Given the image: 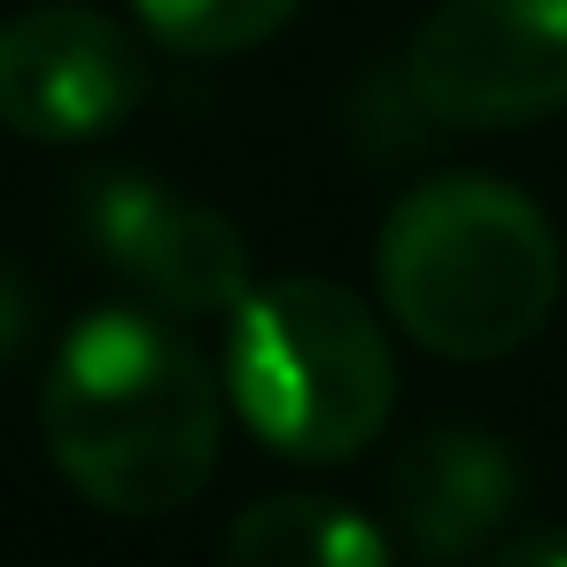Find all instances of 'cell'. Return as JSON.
Returning <instances> with one entry per match:
<instances>
[{
    "instance_id": "obj_5",
    "label": "cell",
    "mask_w": 567,
    "mask_h": 567,
    "mask_svg": "<svg viewBox=\"0 0 567 567\" xmlns=\"http://www.w3.org/2000/svg\"><path fill=\"white\" fill-rule=\"evenodd\" d=\"M148 94L141 40L94 0H40L0 24V125L17 141H102Z\"/></svg>"
},
{
    "instance_id": "obj_4",
    "label": "cell",
    "mask_w": 567,
    "mask_h": 567,
    "mask_svg": "<svg viewBox=\"0 0 567 567\" xmlns=\"http://www.w3.org/2000/svg\"><path fill=\"white\" fill-rule=\"evenodd\" d=\"M435 125L513 133L567 110V0H435L404 48Z\"/></svg>"
},
{
    "instance_id": "obj_1",
    "label": "cell",
    "mask_w": 567,
    "mask_h": 567,
    "mask_svg": "<svg viewBox=\"0 0 567 567\" xmlns=\"http://www.w3.org/2000/svg\"><path fill=\"white\" fill-rule=\"evenodd\" d=\"M40 435L86 505L117 520H164L218 474L226 389L172 319L86 311L48 365Z\"/></svg>"
},
{
    "instance_id": "obj_10",
    "label": "cell",
    "mask_w": 567,
    "mask_h": 567,
    "mask_svg": "<svg viewBox=\"0 0 567 567\" xmlns=\"http://www.w3.org/2000/svg\"><path fill=\"white\" fill-rule=\"evenodd\" d=\"M24 334H32V296H24V280L9 265H0V358H17Z\"/></svg>"
},
{
    "instance_id": "obj_2",
    "label": "cell",
    "mask_w": 567,
    "mask_h": 567,
    "mask_svg": "<svg viewBox=\"0 0 567 567\" xmlns=\"http://www.w3.org/2000/svg\"><path fill=\"white\" fill-rule=\"evenodd\" d=\"M373 280H381V311L420 350L482 365L544 334L559 303V241L520 187L451 172L412 187L381 218Z\"/></svg>"
},
{
    "instance_id": "obj_9",
    "label": "cell",
    "mask_w": 567,
    "mask_h": 567,
    "mask_svg": "<svg viewBox=\"0 0 567 567\" xmlns=\"http://www.w3.org/2000/svg\"><path fill=\"white\" fill-rule=\"evenodd\" d=\"M296 9H303V0H133L141 32L156 48H172V55H195V63L265 48Z\"/></svg>"
},
{
    "instance_id": "obj_11",
    "label": "cell",
    "mask_w": 567,
    "mask_h": 567,
    "mask_svg": "<svg viewBox=\"0 0 567 567\" xmlns=\"http://www.w3.org/2000/svg\"><path fill=\"white\" fill-rule=\"evenodd\" d=\"M497 567H567V528H528L497 551Z\"/></svg>"
},
{
    "instance_id": "obj_3",
    "label": "cell",
    "mask_w": 567,
    "mask_h": 567,
    "mask_svg": "<svg viewBox=\"0 0 567 567\" xmlns=\"http://www.w3.org/2000/svg\"><path fill=\"white\" fill-rule=\"evenodd\" d=\"M226 396H234V420L265 451L296 466H342L389 427L396 358L381 319L342 280L288 272L249 288V303L234 311Z\"/></svg>"
},
{
    "instance_id": "obj_7",
    "label": "cell",
    "mask_w": 567,
    "mask_h": 567,
    "mask_svg": "<svg viewBox=\"0 0 567 567\" xmlns=\"http://www.w3.org/2000/svg\"><path fill=\"white\" fill-rule=\"evenodd\" d=\"M520 505V458L489 427H427L389 466V520L427 559L482 551Z\"/></svg>"
},
{
    "instance_id": "obj_8",
    "label": "cell",
    "mask_w": 567,
    "mask_h": 567,
    "mask_svg": "<svg viewBox=\"0 0 567 567\" xmlns=\"http://www.w3.org/2000/svg\"><path fill=\"white\" fill-rule=\"evenodd\" d=\"M226 567H389V536L327 489H280L234 513Z\"/></svg>"
},
{
    "instance_id": "obj_6",
    "label": "cell",
    "mask_w": 567,
    "mask_h": 567,
    "mask_svg": "<svg viewBox=\"0 0 567 567\" xmlns=\"http://www.w3.org/2000/svg\"><path fill=\"white\" fill-rule=\"evenodd\" d=\"M79 226L86 241L156 303V311H241L249 303V241L234 218H218L210 203L172 195L148 172H102L79 195Z\"/></svg>"
}]
</instances>
